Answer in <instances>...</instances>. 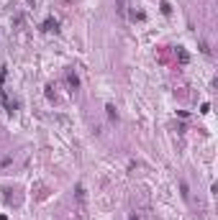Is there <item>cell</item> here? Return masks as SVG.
Returning a JSON list of instances; mask_svg holds the SVG:
<instances>
[{"label":"cell","instance_id":"obj_1","mask_svg":"<svg viewBox=\"0 0 218 220\" xmlns=\"http://www.w3.org/2000/svg\"><path fill=\"white\" fill-rule=\"evenodd\" d=\"M0 220H5V218H0Z\"/></svg>","mask_w":218,"mask_h":220}]
</instances>
